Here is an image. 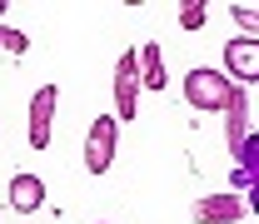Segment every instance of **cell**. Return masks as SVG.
<instances>
[{
	"mask_svg": "<svg viewBox=\"0 0 259 224\" xmlns=\"http://www.w3.org/2000/svg\"><path fill=\"white\" fill-rule=\"evenodd\" d=\"M239 95V85L229 80L225 70H209V65H199L185 75V100H190L194 110H204V115H214V110H229V100Z\"/></svg>",
	"mask_w": 259,
	"mask_h": 224,
	"instance_id": "obj_1",
	"label": "cell"
},
{
	"mask_svg": "<svg viewBox=\"0 0 259 224\" xmlns=\"http://www.w3.org/2000/svg\"><path fill=\"white\" fill-rule=\"evenodd\" d=\"M140 115V60L135 50H125L115 60V125H130Z\"/></svg>",
	"mask_w": 259,
	"mask_h": 224,
	"instance_id": "obj_2",
	"label": "cell"
},
{
	"mask_svg": "<svg viewBox=\"0 0 259 224\" xmlns=\"http://www.w3.org/2000/svg\"><path fill=\"white\" fill-rule=\"evenodd\" d=\"M115 145H120L115 115H100L95 125L85 129V169H90V174H105V169L115 164Z\"/></svg>",
	"mask_w": 259,
	"mask_h": 224,
	"instance_id": "obj_3",
	"label": "cell"
},
{
	"mask_svg": "<svg viewBox=\"0 0 259 224\" xmlns=\"http://www.w3.org/2000/svg\"><path fill=\"white\" fill-rule=\"evenodd\" d=\"M55 105H60V90H55V85H40V90H35V100H30V150H50Z\"/></svg>",
	"mask_w": 259,
	"mask_h": 224,
	"instance_id": "obj_4",
	"label": "cell"
},
{
	"mask_svg": "<svg viewBox=\"0 0 259 224\" xmlns=\"http://www.w3.org/2000/svg\"><path fill=\"white\" fill-rule=\"evenodd\" d=\"M225 65L234 80H244V85H254L259 80V40H244V35H234L225 45Z\"/></svg>",
	"mask_w": 259,
	"mask_h": 224,
	"instance_id": "obj_5",
	"label": "cell"
},
{
	"mask_svg": "<svg viewBox=\"0 0 259 224\" xmlns=\"http://www.w3.org/2000/svg\"><path fill=\"white\" fill-rule=\"evenodd\" d=\"M249 214V204L239 199V194H209V199H199L194 204V219L199 224H234Z\"/></svg>",
	"mask_w": 259,
	"mask_h": 224,
	"instance_id": "obj_6",
	"label": "cell"
},
{
	"mask_svg": "<svg viewBox=\"0 0 259 224\" xmlns=\"http://www.w3.org/2000/svg\"><path fill=\"white\" fill-rule=\"evenodd\" d=\"M40 204H45V180L20 169V174L10 180V209H15V214H35Z\"/></svg>",
	"mask_w": 259,
	"mask_h": 224,
	"instance_id": "obj_7",
	"label": "cell"
},
{
	"mask_svg": "<svg viewBox=\"0 0 259 224\" xmlns=\"http://www.w3.org/2000/svg\"><path fill=\"white\" fill-rule=\"evenodd\" d=\"M135 60H140V80H145V90H164V60H160V45L150 40L145 50H135Z\"/></svg>",
	"mask_w": 259,
	"mask_h": 224,
	"instance_id": "obj_8",
	"label": "cell"
},
{
	"mask_svg": "<svg viewBox=\"0 0 259 224\" xmlns=\"http://www.w3.org/2000/svg\"><path fill=\"white\" fill-rule=\"evenodd\" d=\"M0 50L25 55V50H30V35H25V30H10V25H0Z\"/></svg>",
	"mask_w": 259,
	"mask_h": 224,
	"instance_id": "obj_9",
	"label": "cell"
},
{
	"mask_svg": "<svg viewBox=\"0 0 259 224\" xmlns=\"http://www.w3.org/2000/svg\"><path fill=\"white\" fill-rule=\"evenodd\" d=\"M204 15H209V10H204V0L180 5V25H185V30H199V25H204Z\"/></svg>",
	"mask_w": 259,
	"mask_h": 224,
	"instance_id": "obj_10",
	"label": "cell"
},
{
	"mask_svg": "<svg viewBox=\"0 0 259 224\" xmlns=\"http://www.w3.org/2000/svg\"><path fill=\"white\" fill-rule=\"evenodd\" d=\"M234 20L244 25V40H254V30H259V20H254V10L249 5H234Z\"/></svg>",
	"mask_w": 259,
	"mask_h": 224,
	"instance_id": "obj_11",
	"label": "cell"
},
{
	"mask_svg": "<svg viewBox=\"0 0 259 224\" xmlns=\"http://www.w3.org/2000/svg\"><path fill=\"white\" fill-rule=\"evenodd\" d=\"M229 180H234V190H249V185H254V174H249V169H234Z\"/></svg>",
	"mask_w": 259,
	"mask_h": 224,
	"instance_id": "obj_12",
	"label": "cell"
},
{
	"mask_svg": "<svg viewBox=\"0 0 259 224\" xmlns=\"http://www.w3.org/2000/svg\"><path fill=\"white\" fill-rule=\"evenodd\" d=\"M0 15H5V0H0Z\"/></svg>",
	"mask_w": 259,
	"mask_h": 224,
	"instance_id": "obj_13",
	"label": "cell"
}]
</instances>
